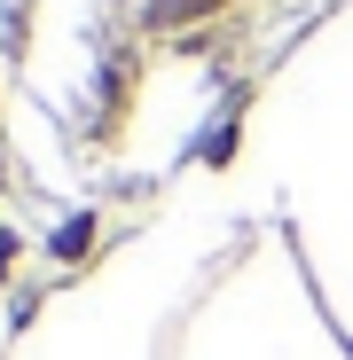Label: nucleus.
Masks as SVG:
<instances>
[{
    "instance_id": "1",
    "label": "nucleus",
    "mask_w": 353,
    "mask_h": 360,
    "mask_svg": "<svg viewBox=\"0 0 353 360\" xmlns=\"http://www.w3.org/2000/svg\"><path fill=\"white\" fill-rule=\"evenodd\" d=\"M189 8H204V0H157V8H149V24H173V16H189Z\"/></svg>"
}]
</instances>
